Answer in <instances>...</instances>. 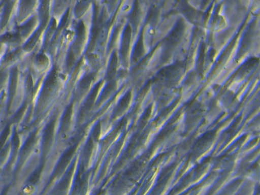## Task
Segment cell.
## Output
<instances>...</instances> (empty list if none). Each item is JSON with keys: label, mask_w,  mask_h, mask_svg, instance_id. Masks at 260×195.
<instances>
[{"label": "cell", "mask_w": 260, "mask_h": 195, "mask_svg": "<svg viewBox=\"0 0 260 195\" xmlns=\"http://www.w3.org/2000/svg\"><path fill=\"white\" fill-rule=\"evenodd\" d=\"M22 37L19 35L17 30H15L13 31L7 32L0 38V44H5L9 47L16 48L19 47L22 42Z\"/></svg>", "instance_id": "6da1fadb"}, {"label": "cell", "mask_w": 260, "mask_h": 195, "mask_svg": "<svg viewBox=\"0 0 260 195\" xmlns=\"http://www.w3.org/2000/svg\"><path fill=\"white\" fill-rule=\"evenodd\" d=\"M24 52H25V50H23V48H21V47L13 48V50L9 51L4 56L2 60H1V62H0V67L6 68V67H10L12 64L16 62L22 56Z\"/></svg>", "instance_id": "7a4b0ae2"}, {"label": "cell", "mask_w": 260, "mask_h": 195, "mask_svg": "<svg viewBox=\"0 0 260 195\" xmlns=\"http://www.w3.org/2000/svg\"><path fill=\"white\" fill-rule=\"evenodd\" d=\"M35 65L39 68L45 69L48 67L49 59L45 53H39L34 59Z\"/></svg>", "instance_id": "3957f363"}]
</instances>
